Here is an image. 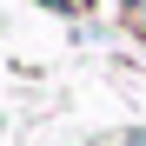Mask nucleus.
Instances as JSON below:
<instances>
[{"instance_id": "obj_1", "label": "nucleus", "mask_w": 146, "mask_h": 146, "mask_svg": "<svg viewBox=\"0 0 146 146\" xmlns=\"http://www.w3.org/2000/svg\"><path fill=\"white\" fill-rule=\"evenodd\" d=\"M119 146H146V126H133V133H126V139H119Z\"/></svg>"}]
</instances>
